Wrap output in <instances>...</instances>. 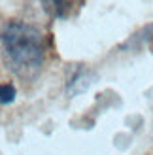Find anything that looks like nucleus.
Returning <instances> with one entry per match:
<instances>
[{
    "label": "nucleus",
    "mask_w": 153,
    "mask_h": 155,
    "mask_svg": "<svg viewBox=\"0 0 153 155\" xmlns=\"http://www.w3.org/2000/svg\"><path fill=\"white\" fill-rule=\"evenodd\" d=\"M45 55L42 30L25 21H8L2 27V57L8 70L23 81H32L40 74Z\"/></svg>",
    "instance_id": "1"
},
{
    "label": "nucleus",
    "mask_w": 153,
    "mask_h": 155,
    "mask_svg": "<svg viewBox=\"0 0 153 155\" xmlns=\"http://www.w3.org/2000/svg\"><path fill=\"white\" fill-rule=\"evenodd\" d=\"M80 4H81V0H42L44 10L51 17H57V19L68 17L74 8H78Z\"/></svg>",
    "instance_id": "2"
},
{
    "label": "nucleus",
    "mask_w": 153,
    "mask_h": 155,
    "mask_svg": "<svg viewBox=\"0 0 153 155\" xmlns=\"http://www.w3.org/2000/svg\"><path fill=\"white\" fill-rule=\"evenodd\" d=\"M95 80V74L93 72H89V70H78L70 80H68V95L74 97V95H78V93L81 91H85L91 83H93Z\"/></svg>",
    "instance_id": "3"
},
{
    "label": "nucleus",
    "mask_w": 153,
    "mask_h": 155,
    "mask_svg": "<svg viewBox=\"0 0 153 155\" xmlns=\"http://www.w3.org/2000/svg\"><path fill=\"white\" fill-rule=\"evenodd\" d=\"M15 95H17V89H15V85H11V83H4L2 87H0V102L2 104L13 102Z\"/></svg>",
    "instance_id": "4"
},
{
    "label": "nucleus",
    "mask_w": 153,
    "mask_h": 155,
    "mask_svg": "<svg viewBox=\"0 0 153 155\" xmlns=\"http://www.w3.org/2000/svg\"><path fill=\"white\" fill-rule=\"evenodd\" d=\"M153 38V25H148L146 28L142 30L140 34H136L132 38V42H129V45H134V44H144V42H149Z\"/></svg>",
    "instance_id": "5"
}]
</instances>
